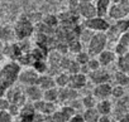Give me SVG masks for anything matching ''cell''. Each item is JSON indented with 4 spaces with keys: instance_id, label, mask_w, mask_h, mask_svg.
Here are the masks:
<instances>
[{
    "instance_id": "1",
    "label": "cell",
    "mask_w": 129,
    "mask_h": 122,
    "mask_svg": "<svg viewBox=\"0 0 129 122\" xmlns=\"http://www.w3.org/2000/svg\"><path fill=\"white\" fill-rule=\"evenodd\" d=\"M20 71L22 66L15 60H10L3 64L0 68V97H4L8 89H10L18 82Z\"/></svg>"
},
{
    "instance_id": "2",
    "label": "cell",
    "mask_w": 129,
    "mask_h": 122,
    "mask_svg": "<svg viewBox=\"0 0 129 122\" xmlns=\"http://www.w3.org/2000/svg\"><path fill=\"white\" fill-rule=\"evenodd\" d=\"M13 29H14L15 38H17L18 40H27V39L34 33V29H36V28H34V24L29 20V18H27V17H20V18L15 22Z\"/></svg>"
},
{
    "instance_id": "3",
    "label": "cell",
    "mask_w": 129,
    "mask_h": 122,
    "mask_svg": "<svg viewBox=\"0 0 129 122\" xmlns=\"http://www.w3.org/2000/svg\"><path fill=\"white\" fill-rule=\"evenodd\" d=\"M108 43L109 39L106 37V33H95L87 43V53L90 54V57H98L101 52L106 49Z\"/></svg>"
},
{
    "instance_id": "4",
    "label": "cell",
    "mask_w": 129,
    "mask_h": 122,
    "mask_svg": "<svg viewBox=\"0 0 129 122\" xmlns=\"http://www.w3.org/2000/svg\"><path fill=\"white\" fill-rule=\"evenodd\" d=\"M84 28H87L94 33H105L110 28V24L105 18L94 17V18L84 22Z\"/></svg>"
},
{
    "instance_id": "5",
    "label": "cell",
    "mask_w": 129,
    "mask_h": 122,
    "mask_svg": "<svg viewBox=\"0 0 129 122\" xmlns=\"http://www.w3.org/2000/svg\"><path fill=\"white\" fill-rule=\"evenodd\" d=\"M39 76H41V74H39L33 67H30V68H24V69L22 68V71H20V73H19L18 82H19L20 84H23L24 87H27V86H33V84H37Z\"/></svg>"
},
{
    "instance_id": "6",
    "label": "cell",
    "mask_w": 129,
    "mask_h": 122,
    "mask_svg": "<svg viewBox=\"0 0 129 122\" xmlns=\"http://www.w3.org/2000/svg\"><path fill=\"white\" fill-rule=\"evenodd\" d=\"M5 97L9 99L10 103L17 104L19 107H23L28 102L25 93H24V89H20L19 87H15V86H13L10 89H8V92L5 93Z\"/></svg>"
},
{
    "instance_id": "7",
    "label": "cell",
    "mask_w": 129,
    "mask_h": 122,
    "mask_svg": "<svg viewBox=\"0 0 129 122\" xmlns=\"http://www.w3.org/2000/svg\"><path fill=\"white\" fill-rule=\"evenodd\" d=\"M108 17L110 19H113L114 22L129 18V5L123 4V3H113Z\"/></svg>"
},
{
    "instance_id": "8",
    "label": "cell",
    "mask_w": 129,
    "mask_h": 122,
    "mask_svg": "<svg viewBox=\"0 0 129 122\" xmlns=\"http://www.w3.org/2000/svg\"><path fill=\"white\" fill-rule=\"evenodd\" d=\"M77 112L69 104H62L59 108L56 109V112L52 114V118L54 122H69L71 117H74Z\"/></svg>"
},
{
    "instance_id": "9",
    "label": "cell",
    "mask_w": 129,
    "mask_h": 122,
    "mask_svg": "<svg viewBox=\"0 0 129 122\" xmlns=\"http://www.w3.org/2000/svg\"><path fill=\"white\" fill-rule=\"evenodd\" d=\"M77 14H79V17L84 18L85 20L91 19V18H94V17H98L96 7H95L94 3H79Z\"/></svg>"
},
{
    "instance_id": "10",
    "label": "cell",
    "mask_w": 129,
    "mask_h": 122,
    "mask_svg": "<svg viewBox=\"0 0 129 122\" xmlns=\"http://www.w3.org/2000/svg\"><path fill=\"white\" fill-rule=\"evenodd\" d=\"M111 89H113V86L110 83L96 84L92 89V94L98 101L109 99V97H111Z\"/></svg>"
},
{
    "instance_id": "11",
    "label": "cell",
    "mask_w": 129,
    "mask_h": 122,
    "mask_svg": "<svg viewBox=\"0 0 129 122\" xmlns=\"http://www.w3.org/2000/svg\"><path fill=\"white\" fill-rule=\"evenodd\" d=\"M87 78L90 82H92L95 86L96 84H103V83H109L110 81V74L108 71L100 68L98 71H94V72H90L87 74Z\"/></svg>"
},
{
    "instance_id": "12",
    "label": "cell",
    "mask_w": 129,
    "mask_h": 122,
    "mask_svg": "<svg viewBox=\"0 0 129 122\" xmlns=\"http://www.w3.org/2000/svg\"><path fill=\"white\" fill-rule=\"evenodd\" d=\"M77 98H79V91L72 89L70 87L58 88V102H61L62 104H66Z\"/></svg>"
},
{
    "instance_id": "13",
    "label": "cell",
    "mask_w": 129,
    "mask_h": 122,
    "mask_svg": "<svg viewBox=\"0 0 129 122\" xmlns=\"http://www.w3.org/2000/svg\"><path fill=\"white\" fill-rule=\"evenodd\" d=\"M87 74L84 73H76V74H70V82H69V87L76 91L82 89L86 84H87Z\"/></svg>"
},
{
    "instance_id": "14",
    "label": "cell",
    "mask_w": 129,
    "mask_h": 122,
    "mask_svg": "<svg viewBox=\"0 0 129 122\" xmlns=\"http://www.w3.org/2000/svg\"><path fill=\"white\" fill-rule=\"evenodd\" d=\"M33 106H34L36 112L41 113V114H53L57 109L56 103H52V102H48V101H44V99L34 102Z\"/></svg>"
},
{
    "instance_id": "15",
    "label": "cell",
    "mask_w": 129,
    "mask_h": 122,
    "mask_svg": "<svg viewBox=\"0 0 129 122\" xmlns=\"http://www.w3.org/2000/svg\"><path fill=\"white\" fill-rule=\"evenodd\" d=\"M24 93H25L27 99L32 103L43 99V89L39 88V86H37V84L24 87Z\"/></svg>"
},
{
    "instance_id": "16",
    "label": "cell",
    "mask_w": 129,
    "mask_h": 122,
    "mask_svg": "<svg viewBox=\"0 0 129 122\" xmlns=\"http://www.w3.org/2000/svg\"><path fill=\"white\" fill-rule=\"evenodd\" d=\"M111 4H113V0H96V2H95V7H96L98 17L106 18L108 14H109Z\"/></svg>"
},
{
    "instance_id": "17",
    "label": "cell",
    "mask_w": 129,
    "mask_h": 122,
    "mask_svg": "<svg viewBox=\"0 0 129 122\" xmlns=\"http://www.w3.org/2000/svg\"><path fill=\"white\" fill-rule=\"evenodd\" d=\"M37 86H39V88H42L43 91H47V89H51V88L57 87L56 86V82H54V77L51 76V74H47V73L39 76L38 82H37Z\"/></svg>"
},
{
    "instance_id": "18",
    "label": "cell",
    "mask_w": 129,
    "mask_h": 122,
    "mask_svg": "<svg viewBox=\"0 0 129 122\" xmlns=\"http://www.w3.org/2000/svg\"><path fill=\"white\" fill-rule=\"evenodd\" d=\"M96 58L99 59V62H100L101 67H108V66H110V64L114 62V60H115V58H116V53L113 52V50H108V49H105V50L101 52Z\"/></svg>"
},
{
    "instance_id": "19",
    "label": "cell",
    "mask_w": 129,
    "mask_h": 122,
    "mask_svg": "<svg viewBox=\"0 0 129 122\" xmlns=\"http://www.w3.org/2000/svg\"><path fill=\"white\" fill-rule=\"evenodd\" d=\"M14 38H15V34H14V29L12 27H9V25L0 27V40L4 44L13 43Z\"/></svg>"
},
{
    "instance_id": "20",
    "label": "cell",
    "mask_w": 129,
    "mask_h": 122,
    "mask_svg": "<svg viewBox=\"0 0 129 122\" xmlns=\"http://www.w3.org/2000/svg\"><path fill=\"white\" fill-rule=\"evenodd\" d=\"M54 82L57 88H64L69 87V82H70V74L67 72H59L58 74L54 76Z\"/></svg>"
},
{
    "instance_id": "21",
    "label": "cell",
    "mask_w": 129,
    "mask_h": 122,
    "mask_svg": "<svg viewBox=\"0 0 129 122\" xmlns=\"http://www.w3.org/2000/svg\"><path fill=\"white\" fill-rule=\"evenodd\" d=\"M98 109V112L100 114H110L113 111V103L110 102V99H103V101H98V104L95 107Z\"/></svg>"
},
{
    "instance_id": "22",
    "label": "cell",
    "mask_w": 129,
    "mask_h": 122,
    "mask_svg": "<svg viewBox=\"0 0 129 122\" xmlns=\"http://www.w3.org/2000/svg\"><path fill=\"white\" fill-rule=\"evenodd\" d=\"M100 116L101 114L98 112L96 108H86L82 113V117H84L85 122H99Z\"/></svg>"
},
{
    "instance_id": "23",
    "label": "cell",
    "mask_w": 129,
    "mask_h": 122,
    "mask_svg": "<svg viewBox=\"0 0 129 122\" xmlns=\"http://www.w3.org/2000/svg\"><path fill=\"white\" fill-rule=\"evenodd\" d=\"M114 81L118 86L126 87V86H129V74L125 72H121V71H116L114 73Z\"/></svg>"
},
{
    "instance_id": "24",
    "label": "cell",
    "mask_w": 129,
    "mask_h": 122,
    "mask_svg": "<svg viewBox=\"0 0 129 122\" xmlns=\"http://www.w3.org/2000/svg\"><path fill=\"white\" fill-rule=\"evenodd\" d=\"M43 99L48 101V102H52V103L58 102V88L54 87V88L43 91Z\"/></svg>"
},
{
    "instance_id": "25",
    "label": "cell",
    "mask_w": 129,
    "mask_h": 122,
    "mask_svg": "<svg viewBox=\"0 0 129 122\" xmlns=\"http://www.w3.org/2000/svg\"><path fill=\"white\" fill-rule=\"evenodd\" d=\"M67 47H69V52L70 53H74L75 55L80 52H82V42L76 38V39H72L67 43Z\"/></svg>"
},
{
    "instance_id": "26",
    "label": "cell",
    "mask_w": 129,
    "mask_h": 122,
    "mask_svg": "<svg viewBox=\"0 0 129 122\" xmlns=\"http://www.w3.org/2000/svg\"><path fill=\"white\" fill-rule=\"evenodd\" d=\"M32 67H33L39 74H46V73H48V69H49V64L46 62L44 59L36 60V62L32 64Z\"/></svg>"
},
{
    "instance_id": "27",
    "label": "cell",
    "mask_w": 129,
    "mask_h": 122,
    "mask_svg": "<svg viewBox=\"0 0 129 122\" xmlns=\"http://www.w3.org/2000/svg\"><path fill=\"white\" fill-rule=\"evenodd\" d=\"M118 68L121 72H125L129 74V53L125 55H120L118 59Z\"/></svg>"
},
{
    "instance_id": "28",
    "label": "cell",
    "mask_w": 129,
    "mask_h": 122,
    "mask_svg": "<svg viewBox=\"0 0 129 122\" xmlns=\"http://www.w3.org/2000/svg\"><path fill=\"white\" fill-rule=\"evenodd\" d=\"M81 101H82V106L85 109L86 108H95L98 104V99L94 97V94H86L81 98Z\"/></svg>"
},
{
    "instance_id": "29",
    "label": "cell",
    "mask_w": 129,
    "mask_h": 122,
    "mask_svg": "<svg viewBox=\"0 0 129 122\" xmlns=\"http://www.w3.org/2000/svg\"><path fill=\"white\" fill-rule=\"evenodd\" d=\"M114 27L118 29V32L123 35L124 33L129 32V18H125V19H120V20H116Z\"/></svg>"
},
{
    "instance_id": "30",
    "label": "cell",
    "mask_w": 129,
    "mask_h": 122,
    "mask_svg": "<svg viewBox=\"0 0 129 122\" xmlns=\"http://www.w3.org/2000/svg\"><path fill=\"white\" fill-rule=\"evenodd\" d=\"M42 23H44V24H46L47 27H49V28L54 29V28H56V27L58 25L59 20H58V17L49 14V15H46L44 18H42Z\"/></svg>"
},
{
    "instance_id": "31",
    "label": "cell",
    "mask_w": 129,
    "mask_h": 122,
    "mask_svg": "<svg viewBox=\"0 0 129 122\" xmlns=\"http://www.w3.org/2000/svg\"><path fill=\"white\" fill-rule=\"evenodd\" d=\"M90 59H91V57H90V54L87 52H80V53H77L75 55V60L80 66H86Z\"/></svg>"
},
{
    "instance_id": "32",
    "label": "cell",
    "mask_w": 129,
    "mask_h": 122,
    "mask_svg": "<svg viewBox=\"0 0 129 122\" xmlns=\"http://www.w3.org/2000/svg\"><path fill=\"white\" fill-rule=\"evenodd\" d=\"M124 94H125L124 87L118 86V84L113 87V89H111V97H114V98H116V99H120V98L124 97Z\"/></svg>"
},
{
    "instance_id": "33",
    "label": "cell",
    "mask_w": 129,
    "mask_h": 122,
    "mask_svg": "<svg viewBox=\"0 0 129 122\" xmlns=\"http://www.w3.org/2000/svg\"><path fill=\"white\" fill-rule=\"evenodd\" d=\"M94 32H91L90 29H87V28H84V30H81V33H80V37H79V39L81 40V42H86V43H89L90 42V39L94 37Z\"/></svg>"
},
{
    "instance_id": "34",
    "label": "cell",
    "mask_w": 129,
    "mask_h": 122,
    "mask_svg": "<svg viewBox=\"0 0 129 122\" xmlns=\"http://www.w3.org/2000/svg\"><path fill=\"white\" fill-rule=\"evenodd\" d=\"M86 66H87V68H89L90 72H94V71H98V69L101 68V64H100L99 59L96 57H91V59L89 60V63Z\"/></svg>"
},
{
    "instance_id": "35",
    "label": "cell",
    "mask_w": 129,
    "mask_h": 122,
    "mask_svg": "<svg viewBox=\"0 0 129 122\" xmlns=\"http://www.w3.org/2000/svg\"><path fill=\"white\" fill-rule=\"evenodd\" d=\"M67 73L69 74H76V73H81V66L76 62L75 59L71 60V63H70V67L67 69Z\"/></svg>"
},
{
    "instance_id": "36",
    "label": "cell",
    "mask_w": 129,
    "mask_h": 122,
    "mask_svg": "<svg viewBox=\"0 0 129 122\" xmlns=\"http://www.w3.org/2000/svg\"><path fill=\"white\" fill-rule=\"evenodd\" d=\"M0 122H14V117L8 111H0Z\"/></svg>"
},
{
    "instance_id": "37",
    "label": "cell",
    "mask_w": 129,
    "mask_h": 122,
    "mask_svg": "<svg viewBox=\"0 0 129 122\" xmlns=\"http://www.w3.org/2000/svg\"><path fill=\"white\" fill-rule=\"evenodd\" d=\"M10 107V102L9 99L4 96V97H0V111H8Z\"/></svg>"
},
{
    "instance_id": "38",
    "label": "cell",
    "mask_w": 129,
    "mask_h": 122,
    "mask_svg": "<svg viewBox=\"0 0 129 122\" xmlns=\"http://www.w3.org/2000/svg\"><path fill=\"white\" fill-rule=\"evenodd\" d=\"M69 122H85V119H84L82 114L76 113L74 117H71V118H70V121H69Z\"/></svg>"
},
{
    "instance_id": "39",
    "label": "cell",
    "mask_w": 129,
    "mask_h": 122,
    "mask_svg": "<svg viewBox=\"0 0 129 122\" xmlns=\"http://www.w3.org/2000/svg\"><path fill=\"white\" fill-rule=\"evenodd\" d=\"M99 122H111V118L109 114H101L99 118Z\"/></svg>"
},
{
    "instance_id": "40",
    "label": "cell",
    "mask_w": 129,
    "mask_h": 122,
    "mask_svg": "<svg viewBox=\"0 0 129 122\" xmlns=\"http://www.w3.org/2000/svg\"><path fill=\"white\" fill-rule=\"evenodd\" d=\"M118 121H119V122H129V112L125 113V114H123L121 117H119Z\"/></svg>"
},
{
    "instance_id": "41",
    "label": "cell",
    "mask_w": 129,
    "mask_h": 122,
    "mask_svg": "<svg viewBox=\"0 0 129 122\" xmlns=\"http://www.w3.org/2000/svg\"><path fill=\"white\" fill-rule=\"evenodd\" d=\"M4 53H3V50H0V64H2V62H3V59H4Z\"/></svg>"
}]
</instances>
